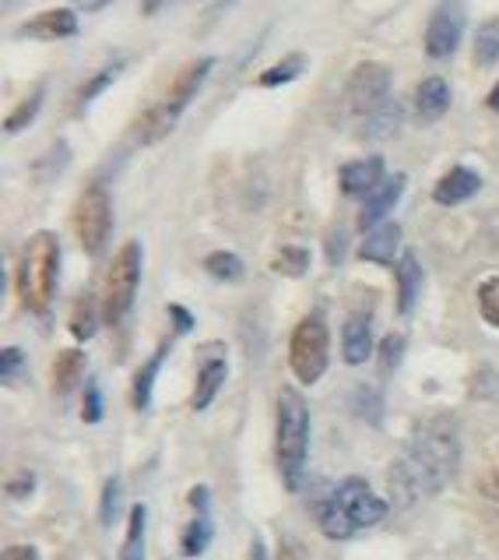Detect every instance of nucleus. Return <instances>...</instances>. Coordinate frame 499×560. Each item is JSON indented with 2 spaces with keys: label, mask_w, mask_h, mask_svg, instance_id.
<instances>
[{
  "label": "nucleus",
  "mask_w": 499,
  "mask_h": 560,
  "mask_svg": "<svg viewBox=\"0 0 499 560\" xmlns=\"http://www.w3.org/2000/svg\"><path fill=\"white\" fill-rule=\"evenodd\" d=\"M461 466V438L458 423L447 416H432L415 430L412 444L391 466V493L397 504H412L418 498L440 493Z\"/></svg>",
  "instance_id": "obj_1"
},
{
  "label": "nucleus",
  "mask_w": 499,
  "mask_h": 560,
  "mask_svg": "<svg viewBox=\"0 0 499 560\" xmlns=\"http://www.w3.org/2000/svg\"><path fill=\"white\" fill-rule=\"evenodd\" d=\"M383 518H388V501L377 498L366 479L359 476L342 479V483L317 504L320 533L328 539H348L363 529H373Z\"/></svg>",
  "instance_id": "obj_2"
},
{
  "label": "nucleus",
  "mask_w": 499,
  "mask_h": 560,
  "mask_svg": "<svg viewBox=\"0 0 499 560\" xmlns=\"http://www.w3.org/2000/svg\"><path fill=\"white\" fill-rule=\"evenodd\" d=\"M215 68V57H201V60H190L187 68L180 71L169 82V89L163 92V100L152 103L148 109L141 114L134 135L141 145H155V141H163L176 124H180L183 109L194 103V95L201 92V85L207 82V74Z\"/></svg>",
  "instance_id": "obj_3"
},
{
  "label": "nucleus",
  "mask_w": 499,
  "mask_h": 560,
  "mask_svg": "<svg viewBox=\"0 0 499 560\" xmlns=\"http://www.w3.org/2000/svg\"><path fill=\"white\" fill-rule=\"evenodd\" d=\"M306 452H310V406L299 388L278 392V434H275V455H278V472L288 490L302 487L306 472Z\"/></svg>",
  "instance_id": "obj_4"
},
{
  "label": "nucleus",
  "mask_w": 499,
  "mask_h": 560,
  "mask_svg": "<svg viewBox=\"0 0 499 560\" xmlns=\"http://www.w3.org/2000/svg\"><path fill=\"white\" fill-rule=\"evenodd\" d=\"M60 276V240L50 230H39L28 236L19 261V296L22 307L32 314H46L57 293Z\"/></svg>",
  "instance_id": "obj_5"
},
{
  "label": "nucleus",
  "mask_w": 499,
  "mask_h": 560,
  "mask_svg": "<svg viewBox=\"0 0 499 560\" xmlns=\"http://www.w3.org/2000/svg\"><path fill=\"white\" fill-rule=\"evenodd\" d=\"M141 244L138 240H127V244L117 250L109 271H106V285H103V317L106 325H123V317L131 314L138 285H141Z\"/></svg>",
  "instance_id": "obj_6"
},
{
  "label": "nucleus",
  "mask_w": 499,
  "mask_h": 560,
  "mask_svg": "<svg viewBox=\"0 0 499 560\" xmlns=\"http://www.w3.org/2000/svg\"><path fill=\"white\" fill-rule=\"evenodd\" d=\"M328 357H331V335L324 314L313 311L306 314L293 331V342H288V363H293V374L302 384H317L328 371Z\"/></svg>",
  "instance_id": "obj_7"
},
{
  "label": "nucleus",
  "mask_w": 499,
  "mask_h": 560,
  "mask_svg": "<svg viewBox=\"0 0 499 560\" xmlns=\"http://www.w3.org/2000/svg\"><path fill=\"white\" fill-rule=\"evenodd\" d=\"M74 233L88 258H99L112 236V198L106 184H88L74 208Z\"/></svg>",
  "instance_id": "obj_8"
},
{
  "label": "nucleus",
  "mask_w": 499,
  "mask_h": 560,
  "mask_svg": "<svg viewBox=\"0 0 499 560\" xmlns=\"http://www.w3.org/2000/svg\"><path fill=\"white\" fill-rule=\"evenodd\" d=\"M391 82H394V78H391L388 63H377V60L359 63V68L348 74V85H345L348 109L359 120L380 114V109L391 103Z\"/></svg>",
  "instance_id": "obj_9"
},
{
  "label": "nucleus",
  "mask_w": 499,
  "mask_h": 560,
  "mask_svg": "<svg viewBox=\"0 0 499 560\" xmlns=\"http://www.w3.org/2000/svg\"><path fill=\"white\" fill-rule=\"evenodd\" d=\"M464 36V0H440V8L432 11L426 28V54L432 60H447L458 50Z\"/></svg>",
  "instance_id": "obj_10"
},
{
  "label": "nucleus",
  "mask_w": 499,
  "mask_h": 560,
  "mask_svg": "<svg viewBox=\"0 0 499 560\" xmlns=\"http://www.w3.org/2000/svg\"><path fill=\"white\" fill-rule=\"evenodd\" d=\"M337 184H342V195L348 198H369L383 184V159L369 155L356 159V163H345L342 173H337Z\"/></svg>",
  "instance_id": "obj_11"
},
{
  "label": "nucleus",
  "mask_w": 499,
  "mask_h": 560,
  "mask_svg": "<svg viewBox=\"0 0 499 560\" xmlns=\"http://www.w3.org/2000/svg\"><path fill=\"white\" fill-rule=\"evenodd\" d=\"M78 32V14L71 8H50L36 14V19H28L19 36L22 39H46V43H57V39H68Z\"/></svg>",
  "instance_id": "obj_12"
},
{
  "label": "nucleus",
  "mask_w": 499,
  "mask_h": 560,
  "mask_svg": "<svg viewBox=\"0 0 499 560\" xmlns=\"http://www.w3.org/2000/svg\"><path fill=\"white\" fill-rule=\"evenodd\" d=\"M478 190H482L478 173L468 170V166H454V170H447L443 177L437 180V187H432V201L454 208V205H464L468 198H475Z\"/></svg>",
  "instance_id": "obj_13"
},
{
  "label": "nucleus",
  "mask_w": 499,
  "mask_h": 560,
  "mask_svg": "<svg viewBox=\"0 0 499 560\" xmlns=\"http://www.w3.org/2000/svg\"><path fill=\"white\" fill-rule=\"evenodd\" d=\"M405 184H408L405 173H397V177H388V180H383V184L373 190V195L366 198L363 212H359V226H363V230H373V226H380L383 215H388L391 208L401 201V195H405Z\"/></svg>",
  "instance_id": "obj_14"
},
{
  "label": "nucleus",
  "mask_w": 499,
  "mask_h": 560,
  "mask_svg": "<svg viewBox=\"0 0 499 560\" xmlns=\"http://www.w3.org/2000/svg\"><path fill=\"white\" fill-rule=\"evenodd\" d=\"M397 247H401V226L397 222H380L366 233L363 247H359V258L363 261H377V265H391L397 258Z\"/></svg>",
  "instance_id": "obj_15"
},
{
  "label": "nucleus",
  "mask_w": 499,
  "mask_h": 560,
  "mask_svg": "<svg viewBox=\"0 0 499 560\" xmlns=\"http://www.w3.org/2000/svg\"><path fill=\"white\" fill-rule=\"evenodd\" d=\"M394 276H397V314H412L415 300H418V290H423V282H426L423 268H418V258H415L412 250L401 254Z\"/></svg>",
  "instance_id": "obj_16"
},
{
  "label": "nucleus",
  "mask_w": 499,
  "mask_h": 560,
  "mask_svg": "<svg viewBox=\"0 0 499 560\" xmlns=\"http://www.w3.org/2000/svg\"><path fill=\"white\" fill-rule=\"evenodd\" d=\"M342 349H345V363L359 366L373 357V331H369V322L363 314H352L348 325L342 331Z\"/></svg>",
  "instance_id": "obj_17"
},
{
  "label": "nucleus",
  "mask_w": 499,
  "mask_h": 560,
  "mask_svg": "<svg viewBox=\"0 0 499 560\" xmlns=\"http://www.w3.org/2000/svg\"><path fill=\"white\" fill-rule=\"evenodd\" d=\"M415 109L423 120H440L447 109H450V85L443 82V78H426L423 85H418L415 92Z\"/></svg>",
  "instance_id": "obj_18"
},
{
  "label": "nucleus",
  "mask_w": 499,
  "mask_h": 560,
  "mask_svg": "<svg viewBox=\"0 0 499 560\" xmlns=\"http://www.w3.org/2000/svg\"><path fill=\"white\" fill-rule=\"evenodd\" d=\"M229 377V363H225L222 357H212L201 363V374H198V388H194V409H207L212 406V398L218 395L222 381Z\"/></svg>",
  "instance_id": "obj_19"
},
{
  "label": "nucleus",
  "mask_w": 499,
  "mask_h": 560,
  "mask_svg": "<svg viewBox=\"0 0 499 560\" xmlns=\"http://www.w3.org/2000/svg\"><path fill=\"white\" fill-rule=\"evenodd\" d=\"M85 377V353L82 349H63L54 360V388L60 395H71L74 384Z\"/></svg>",
  "instance_id": "obj_20"
},
{
  "label": "nucleus",
  "mask_w": 499,
  "mask_h": 560,
  "mask_svg": "<svg viewBox=\"0 0 499 560\" xmlns=\"http://www.w3.org/2000/svg\"><path fill=\"white\" fill-rule=\"evenodd\" d=\"M163 360H166V346H158L155 357L144 363L138 371V377H134V409H141V412L152 406V388H155L158 371H163Z\"/></svg>",
  "instance_id": "obj_21"
},
{
  "label": "nucleus",
  "mask_w": 499,
  "mask_h": 560,
  "mask_svg": "<svg viewBox=\"0 0 499 560\" xmlns=\"http://www.w3.org/2000/svg\"><path fill=\"white\" fill-rule=\"evenodd\" d=\"M302 71H306V57L302 54H288L285 60L271 63V68L261 78H257V85H261V89H278V85L296 82Z\"/></svg>",
  "instance_id": "obj_22"
},
{
  "label": "nucleus",
  "mask_w": 499,
  "mask_h": 560,
  "mask_svg": "<svg viewBox=\"0 0 499 560\" xmlns=\"http://www.w3.org/2000/svg\"><path fill=\"white\" fill-rule=\"evenodd\" d=\"M144 525H148V508L134 504L131 522H127V539H123L120 560H144Z\"/></svg>",
  "instance_id": "obj_23"
},
{
  "label": "nucleus",
  "mask_w": 499,
  "mask_h": 560,
  "mask_svg": "<svg viewBox=\"0 0 499 560\" xmlns=\"http://www.w3.org/2000/svg\"><path fill=\"white\" fill-rule=\"evenodd\" d=\"M95 328H99V311H95V300L92 296H82L74 303V311H71V335L78 342H88Z\"/></svg>",
  "instance_id": "obj_24"
},
{
  "label": "nucleus",
  "mask_w": 499,
  "mask_h": 560,
  "mask_svg": "<svg viewBox=\"0 0 499 560\" xmlns=\"http://www.w3.org/2000/svg\"><path fill=\"white\" fill-rule=\"evenodd\" d=\"M204 268H207V276H215V279H222V282H239V279H243V261H239L233 250H215V254H207V258H204Z\"/></svg>",
  "instance_id": "obj_25"
},
{
  "label": "nucleus",
  "mask_w": 499,
  "mask_h": 560,
  "mask_svg": "<svg viewBox=\"0 0 499 560\" xmlns=\"http://www.w3.org/2000/svg\"><path fill=\"white\" fill-rule=\"evenodd\" d=\"M180 547H183L187 557H201L207 547H212V518H207V511L187 525V533H183V542H180Z\"/></svg>",
  "instance_id": "obj_26"
},
{
  "label": "nucleus",
  "mask_w": 499,
  "mask_h": 560,
  "mask_svg": "<svg viewBox=\"0 0 499 560\" xmlns=\"http://www.w3.org/2000/svg\"><path fill=\"white\" fill-rule=\"evenodd\" d=\"M397 124H401V106L388 103V106L380 109V114H373V117H366V120H363L359 135H363V138H388Z\"/></svg>",
  "instance_id": "obj_27"
},
{
  "label": "nucleus",
  "mask_w": 499,
  "mask_h": 560,
  "mask_svg": "<svg viewBox=\"0 0 499 560\" xmlns=\"http://www.w3.org/2000/svg\"><path fill=\"white\" fill-rule=\"evenodd\" d=\"M496 60H499V25L489 22V25H482L475 36V63L478 68H492Z\"/></svg>",
  "instance_id": "obj_28"
},
{
  "label": "nucleus",
  "mask_w": 499,
  "mask_h": 560,
  "mask_svg": "<svg viewBox=\"0 0 499 560\" xmlns=\"http://www.w3.org/2000/svg\"><path fill=\"white\" fill-rule=\"evenodd\" d=\"M306 268H310V250L306 247H282L275 258V271L288 279H302Z\"/></svg>",
  "instance_id": "obj_29"
},
{
  "label": "nucleus",
  "mask_w": 499,
  "mask_h": 560,
  "mask_svg": "<svg viewBox=\"0 0 499 560\" xmlns=\"http://www.w3.org/2000/svg\"><path fill=\"white\" fill-rule=\"evenodd\" d=\"M39 106H43V85H39L36 92H32L28 100H22V103H19V109H14V114L4 120V131H8V135H19L22 127H28L32 120H36Z\"/></svg>",
  "instance_id": "obj_30"
},
{
  "label": "nucleus",
  "mask_w": 499,
  "mask_h": 560,
  "mask_svg": "<svg viewBox=\"0 0 499 560\" xmlns=\"http://www.w3.org/2000/svg\"><path fill=\"white\" fill-rule=\"evenodd\" d=\"M478 314L486 317V325L499 328V276L478 285Z\"/></svg>",
  "instance_id": "obj_31"
},
{
  "label": "nucleus",
  "mask_w": 499,
  "mask_h": 560,
  "mask_svg": "<svg viewBox=\"0 0 499 560\" xmlns=\"http://www.w3.org/2000/svg\"><path fill=\"white\" fill-rule=\"evenodd\" d=\"M401 357H405V335L391 331L388 339L380 342V377H391L397 371Z\"/></svg>",
  "instance_id": "obj_32"
},
{
  "label": "nucleus",
  "mask_w": 499,
  "mask_h": 560,
  "mask_svg": "<svg viewBox=\"0 0 499 560\" xmlns=\"http://www.w3.org/2000/svg\"><path fill=\"white\" fill-rule=\"evenodd\" d=\"M117 511H120V479L109 476L106 487H103V508H99V518L106 529H112V522H117Z\"/></svg>",
  "instance_id": "obj_33"
},
{
  "label": "nucleus",
  "mask_w": 499,
  "mask_h": 560,
  "mask_svg": "<svg viewBox=\"0 0 499 560\" xmlns=\"http://www.w3.org/2000/svg\"><path fill=\"white\" fill-rule=\"evenodd\" d=\"M120 68H123V63H109V68H103L99 74H95L92 78V82H85L82 85V92H78V106H85V103H92L95 100V95H99L109 82H112V78H117L120 74Z\"/></svg>",
  "instance_id": "obj_34"
},
{
  "label": "nucleus",
  "mask_w": 499,
  "mask_h": 560,
  "mask_svg": "<svg viewBox=\"0 0 499 560\" xmlns=\"http://www.w3.org/2000/svg\"><path fill=\"white\" fill-rule=\"evenodd\" d=\"M85 423H99L103 420V392H99V384L88 381V392H85Z\"/></svg>",
  "instance_id": "obj_35"
},
{
  "label": "nucleus",
  "mask_w": 499,
  "mask_h": 560,
  "mask_svg": "<svg viewBox=\"0 0 499 560\" xmlns=\"http://www.w3.org/2000/svg\"><path fill=\"white\" fill-rule=\"evenodd\" d=\"M22 366V349H4V357H0V374H4V381H11L14 374H19Z\"/></svg>",
  "instance_id": "obj_36"
},
{
  "label": "nucleus",
  "mask_w": 499,
  "mask_h": 560,
  "mask_svg": "<svg viewBox=\"0 0 499 560\" xmlns=\"http://www.w3.org/2000/svg\"><path fill=\"white\" fill-rule=\"evenodd\" d=\"M169 317L176 322V331L187 335L190 328H194V314H190L187 307H180V303H169Z\"/></svg>",
  "instance_id": "obj_37"
},
{
  "label": "nucleus",
  "mask_w": 499,
  "mask_h": 560,
  "mask_svg": "<svg viewBox=\"0 0 499 560\" xmlns=\"http://www.w3.org/2000/svg\"><path fill=\"white\" fill-rule=\"evenodd\" d=\"M328 258H331V265H337L345 258V233L342 230H331V236H328Z\"/></svg>",
  "instance_id": "obj_38"
},
{
  "label": "nucleus",
  "mask_w": 499,
  "mask_h": 560,
  "mask_svg": "<svg viewBox=\"0 0 499 560\" xmlns=\"http://www.w3.org/2000/svg\"><path fill=\"white\" fill-rule=\"evenodd\" d=\"M482 493H486V498H492V501H499V462H492V469L482 476Z\"/></svg>",
  "instance_id": "obj_39"
},
{
  "label": "nucleus",
  "mask_w": 499,
  "mask_h": 560,
  "mask_svg": "<svg viewBox=\"0 0 499 560\" xmlns=\"http://www.w3.org/2000/svg\"><path fill=\"white\" fill-rule=\"evenodd\" d=\"M32 487H36V479H32L28 472H22V476L14 479V483H11L8 490H11V498H25V493H28Z\"/></svg>",
  "instance_id": "obj_40"
},
{
  "label": "nucleus",
  "mask_w": 499,
  "mask_h": 560,
  "mask_svg": "<svg viewBox=\"0 0 499 560\" xmlns=\"http://www.w3.org/2000/svg\"><path fill=\"white\" fill-rule=\"evenodd\" d=\"M4 560H39V553L32 550V547H11V550L4 553Z\"/></svg>",
  "instance_id": "obj_41"
},
{
  "label": "nucleus",
  "mask_w": 499,
  "mask_h": 560,
  "mask_svg": "<svg viewBox=\"0 0 499 560\" xmlns=\"http://www.w3.org/2000/svg\"><path fill=\"white\" fill-rule=\"evenodd\" d=\"M190 504H194V508L201 511V515H204V511H207V490H204V487H194V490H190Z\"/></svg>",
  "instance_id": "obj_42"
},
{
  "label": "nucleus",
  "mask_w": 499,
  "mask_h": 560,
  "mask_svg": "<svg viewBox=\"0 0 499 560\" xmlns=\"http://www.w3.org/2000/svg\"><path fill=\"white\" fill-rule=\"evenodd\" d=\"M169 4V0H141V11L144 14H155L158 8H166Z\"/></svg>",
  "instance_id": "obj_43"
},
{
  "label": "nucleus",
  "mask_w": 499,
  "mask_h": 560,
  "mask_svg": "<svg viewBox=\"0 0 499 560\" xmlns=\"http://www.w3.org/2000/svg\"><path fill=\"white\" fill-rule=\"evenodd\" d=\"M78 8H88V11H95V8H103V4H109V0H74Z\"/></svg>",
  "instance_id": "obj_44"
},
{
  "label": "nucleus",
  "mask_w": 499,
  "mask_h": 560,
  "mask_svg": "<svg viewBox=\"0 0 499 560\" xmlns=\"http://www.w3.org/2000/svg\"><path fill=\"white\" fill-rule=\"evenodd\" d=\"M275 560H299V553H296V550H293V547H282V550H278V557H275Z\"/></svg>",
  "instance_id": "obj_45"
},
{
  "label": "nucleus",
  "mask_w": 499,
  "mask_h": 560,
  "mask_svg": "<svg viewBox=\"0 0 499 560\" xmlns=\"http://www.w3.org/2000/svg\"><path fill=\"white\" fill-rule=\"evenodd\" d=\"M489 106H492V109H496V114H499V85H496V89L489 92Z\"/></svg>",
  "instance_id": "obj_46"
}]
</instances>
